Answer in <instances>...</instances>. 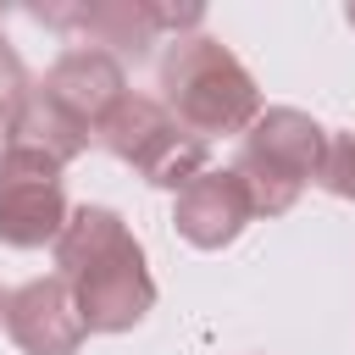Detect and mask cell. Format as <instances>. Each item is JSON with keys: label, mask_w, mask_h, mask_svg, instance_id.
Here are the masks:
<instances>
[{"label": "cell", "mask_w": 355, "mask_h": 355, "mask_svg": "<svg viewBox=\"0 0 355 355\" xmlns=\"http://www.w3.org/2000/svg\"><path fill=\"white\" fill-rule=\"evenodd\" d=\"M55 250V277H67L89 333H133L155 311V277L139 239L111 205H72Z\"/></svg>", "instance_id": "cell-1"}, {"label": "cell", "mask_w": 355, "mask_h": 355, "mask_svg": "<svg viewBox=\"0 0 355 355\" xmlns=\"http://www.w3.org/2000/svg\"><path fill=\"white\" fill-rule=\"evenodd\" d=\"M161 105L194 128L200 139H227V133H250V122L266 111L261 89L250 78V67L216 39V33H183L172 39V50L161 55Z\"/></svg>", "instance_id": "cell-2"}, {"label": "cell", "mask_w": 355, "mask_h": 355, "mask_svg": "<svg viewBox=\"0 0 355 355\" xmlns=\"http://www.w3.org/2000/svg\"><path fill=\"white\" fill-rule=\"evenodd\" d=\"M322 161H327V128L300 105H266L239 139L233 172L244 178L255 216H283L294 211L305 183L322 178Z\"/></svg>", "instance_id": "cell-3"}, {"label": "cell", "mask_w": 355, "mask_h": 355, "mask_svg": "<svg viewBox=\"0 0 355 355\" xmlns=\"http://www.w3.org/2000/svg\"><path fill=\"white\" fill-rule=\"evenodd\" d=\"M94 144H105L122 166H133L144 183L155 189H189L205 166H211V139H200L194 128H183L155 94H133L100 122Z\"/></svg>", "instance_id": "cell-4"}, {"label": "cell", "mask_w": 355, "mask_h": 355, "mask_svg": "<svg viewBox=\"0 0 355 355\" xmlns=\"http://www.w3.org/2000/svg\"><path fill=\"white\" fill-rule=\"evenodd\" d=\"M28 17L89 39L94 50L116 55L122 67H139L161 44V33H172V39L200 33L205 6H194V0H178V6H166V0H72V6H33Z\"/></svg>", "instance_id": "cell-5"}, {"label": "cell", "mask_w": 355, "mask_h": 355, "mask_svg": "<svg viewBox=\"0 0 355 355\" xmlns=\"http://www.w3.org/2000/svg\"><path fill=\"white\" fill-rule=\"evenodd\" d=\"M72 205L61 189V161L28 144H0V244L39 250L55 244Z\"/></svg>", "instance_id": "cell-6"}, {"label": "cell", "mask_w": 355, "mask_h": 355, "mask_svg": "<svg viewBox=\"0 0 355 355\" xmlns=\"http://www.w3.org/2000/svg\"><path fill=\"white\" fill-rule=\"evenodd\" d=\"M255 222V200L233 166H205L189 189L172 194V227L194 250H227L244 227Z\"/></svg>", "instance_id": "cell-7"}, {"label": "cell", "mask_w": 355, "mask_h": 355, "mask_svg": "<svg viewBox=\"0 0 355 355\" xmlns=\"http://www.w3.org/2000/svg\"><path fill=\"white\" fill-rule=\"evenodd\" d=\"M39 89H44L72 122H83L89 133H100V122L128 100V67H122L116 55L94 50V44H72V50H61V55L50 61V72L39 78Z\"/></svg>", "instance_id": "cell-8"}, {"label": "cell", "mask_w": 355, "mask_h": 355, "mask_svg": "<svg viewBox=\"0 0 355 355\" xmlns=\"http://www.w3.org/2000/svg\"><path fill=\"white\" fill-rule=\"evenodd\" d=\"M6 333L22 355H78V344L89 338L67 277H33V283L11 288Z\"/></svg>", "instance_id": "cell-9"}, {"label": "cell", "mask_w": 355, "mask_h": 355, "mask_svg": "<svg viewBox=\"0 0 355 355\" xmlns=\"http://www.w3.org/2000/svg\"><path fill=\"white\" fill-rule=\"evenodd\" d=\"M0 144H28V150H44V155H55V161L67 166V161H78V155L94 144V133H89L83 122H72V116L33 83V94L22 100V111L11 116V128L0 133Z\"/></svg>", "instance_id": "cell-10"}, {"label": "cell", "mask_w": 355, "mask_h": 355, "mask_svg": "<svg viewBox=\"0 0 355 355\" xmlns=\"http://www.w3.org/2000/svg\"><path fill=\"white\" fill-rule=\"evenodd\" d=\"M33 94V78H28V67H22V55H17V44L0 33V133L11 128V116L22 111V100Z\"/></svg>", "instance_id": "cell-11"}, {"label": "cell", "mask_w": 355, "mask_h": 355, "mask_svg": "<svg viewBox=\"0 0 355 355\" xmlns=\"http://www.w3.org/2000/svg\"><path fill=\"white\" fill-rule=\"evenodd\" d=\"M316 183L333 200H355V133H327V161Z\"/></svg>", "instance_id": "cell-12"}, {"label": "cell", "mask_w": 355, "mask_h": 355, "mask_svg": "<svg viewBox=\"0 0 355 355\" xmlns=\"http://www.w3.org/2000/svg\"><path fill=\"white\" fill-rule=\"evenodd\" d=\"M6 305H11V294H6V288H0V322H6Z\"/></svg>", "instance_id": "cell-13"}, {"label": "cell", "mask_w": 355, "mask_h": 355, "mask_svg": "<svg viewBox=\"0 0 355 355\" xmlns=\"http://www.w3.org/2000/svg\"><path fill=\"white\" fill-rule=\"evenodd\" d=\"M344 22H349V28H355V6H349V11H344Z\"/></svg>", "instance_id": "cell-14"}]
</instances>
